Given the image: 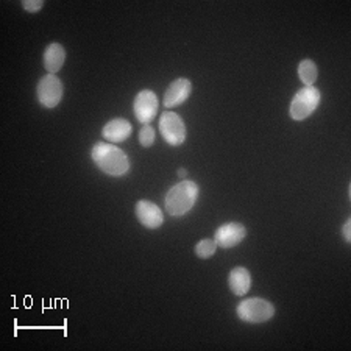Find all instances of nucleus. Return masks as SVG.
Wrapping results in <instances>:
<instances>
[{
  "label": "nucleus",
  "mask_w": 351,
  "mask_h": 351,
  "mask_svg": "<svg viewBox=\"0 0 351 351\" xmlns=\"http://www.w3.org/2000/svg\"><path fill=\"white\" fill-rule=\"evenodd\" d=\"M322 94L315 86H304L298 89L291 101L289 114L293 121H304L319 108Z\"/></svg>",
  "instance_id": "nucleus-4"
},
{
  "label": "nucleus",
  "mask_w": 351,
  "mask_h": 351,
  "mask_svg": "<svg viewBox=\"0 0 351 351\" xmlns=\"http://www.w3.org/2000/svg\"><path fill=\"white\" fill-rule=\"evenodd\" d=\"M343 237H345V242H347V243L351 242V219H348L347 223L343 225Z\"/></svg>",
  "instance_id": "nucleus-18"
},
{
  "label": "nucleus",
  "mask_w": 351,
  "mask_h": 351,
  "mask_svg": "<svg viewBox=\"0 0 351 351\" xmlns=\"http://www.w3.org/2000/svg\"><path fill=\"white\" fill-rule=\"evenodd\" d=\"M200 189L197 183L191 180H184L181 183L172 186L166 195V211L173 217H181L188 214L194 208Z\"/></svg>",
  "instance_id": "nucleus-2"
},
{
  "label": "nucleus",
  "mask_w": 351,
  "mask_h": 351,
  "mask_svg": "<svg viewBox=\"0 0 351 351\" xmlns=\"http://www.w3.org/2000/svg\"><path fill=\"white\" fill-rule=\"evenodd\" d=\"M237 317L245 324L258 325L269 322L271 317L275 315V306L269 300L264 298H247L239 303V306L236 309Z\"/></svg>",
  "instance_id": "nucleus-3"
},
{
  "label": "nucleus",
  "mask_w": 351,
  "mask_h": 351,
  "mask_svg": "<svg viewBox=\"0 0 351 351\" xmlns=\"http://www.w3.org/2000/svg\"><path fill=\"white\" fill-rule=\"evenodd\" d=\"M245 236H247L245 226L237 222H230L219 226L216 233H214V241H216L217 247L230 250V248H234L236 245H239V243L245 239Z\"/></svg>",
  "instance_id": "nucleus-8"
},
{
  "label": "nucleus",
  "mask_w": 351,
  "mask_h": 351,
  "mask_svg": "<svg viewBox=\"0 0 351 351\" xmlns=\"http://www.w3.org/2000/svg\"><path fill=\"white\" fill-rule=\"evenodd\" d=\"M298 77L304 86H314L317 77H319V71H317V64L313 60L300 61Z\"/></svg>",
  "instance_id": "nucleus-14"
},
{
  "label": "nucleus",
  "mask_w": 351,
  "mask_h": 351,
  "mask_svg": "<svg viewBox=\"0 0 351 351\" xmlns=\"http://www.w3.org/2000/svg\"><path fill=\"white\" fill-rule=\"evenodd\" d=\"M63 82H61L56 75L47 73V75L43 77L38 83V101L44 106V108L52 110L55 106H58L61 99H63Z\"/></svg>",
  "instance_id": "nucleus-5"
},
{
  "label": "nucleus",
  "mask_w": 351,
  "mask_h": 351,
  "mask_svg": "<svg viewBox=\"0 0 351 351\" xmlns=\"http://www.w3.org/2000/svg\"><path fill=\"white\" fill-rule=\"evenodd\" d=\"M178 175H180V177H186V175H188V171H186V169H180Z\"/></svg>",
  "instance_id": "nucleus-19"
},
{
  "label": "nucleus",
  "mask_w": 351,
  "mask_h": 351,
  "mask_svg": "<svg viewBox=\"0 0 351 351\" xmlns=\"http://www.w3.org/2000/svg\"><path fill=\"white\" fill-rule=\"evenodd\" d=\"M64 61H66V50L60 43L49 44L47 49L44 50L43 63H44L45 71H47L49 73H52V75H55L56 72L61 71Z\"/></svg>",
  "instance_id": "nucleus-12"
},
{
  "label": "nucleus",
  "mask_w": 351,
  "mask_h": 351,
  "mask_svg": "<svg viewBox=\"0 0 351 351\" xmlns=\"http://www.w3.org/2000/svg\"><path fill=\"white\" fill-rule=\"evenodd\" d=\"M158 106H160V104H158V97L154 90L150 89L141 90V93L134 97V104H133L134 116L141 123H143V125H149L156 116Z\"/></svg>",
  "instance_id": "nucleus-7"
},
{
  "label": "nucleus",
  "mask_w": 351,
  "mask_h": 351,
  "mask_svg": "<svg viewBox=\"0 0 351 351\" xmlns=\"http://www.w3.org/2000/svg\"><path fill=\"white\" fill-rule=\"evenodd\" d=\"M22 7L27 10L28 13H38L39 10L44 7L43 0H22Z\"/></svg>",
  "instance_id": "nucleus-17"
},
{
  "label": "nucleus",
  "mask_w": 351,
  "mask_h": 351,
  "mask_svg": "<svg viewBox=\"0 0 351 351\" xmlns=\"http://www.w3.org/2000/svg\"><path fill=\"white\" fill-rule=\"evenodd\" d=\"M90 156L95 166L110 177H122L130 171L127 154L111 143H97L90 150Z\"/></svg>",
  "instance_id": "nucleus-1"
},
{
  "label": "nucleus",
  "mask_w": 351,
  "mask_h": 351,
  "mask_svg": "<svg viewBox=\"0 0 351 351\" xmlns=\"http://www.w3.org/2000/svg\"><path fill=\"white\" fill-rule=\"evenodd\" d=\"M132 132H133L132 123H130L127 119L117 117L106 123L104 130H101V136H104V139L108 141V143L117 144L128 139L130 136H132Z\"/></svg>",
  "instance_id": "nucleus-11"
},
{
  "label": "nucleus",
  "mask_w": 351,
  "mask_h": 351,
  "mask_svg": "<svg viewBox=\"0 0 351 351\" xmlns=\"http://www.w3.org/2000/svg\"><path fill=\"white\" fill-rule=\"evenodd\" d=\"M192 83L188 78H177L171 84H169L166 93H164V106L166 108H175L184 104L191 95Z\"/></svg>",
  "instance_id": "nucleus-10"
},
{
  "label": "nucleus",
  "mask_w": 351,
  "mask_h": 351,
  "mask_svg": "<svg viewBox=\"0 0 351 351\" xmlns=\"http://www.w3.org/2000/svg\"><path fill=\"white\" fill-rule=\"evenodd\" d=\"M160 132L169 145L178 147L186 141V125L177 112H162L160 117Z\"/></svg>",
  "instance_id": "nucleus-6"
},
{
  "label": "nucleus",
  "mask_w": 351,
  "mask_h": 351,
  "mask_svg": "<svg viewBox=\"0 0 351 351\" xmlns=\"http://www.w3.org/2000/svg\"><path fill=\"white\" fill-rule=\"evenodd\" d=\"M217 252V243L214 239H202L195 245V254L200 259H209Z\"/></svg>",
  "instance_id": "nucleus-15"
},
{
  "label": "nucleus",
  "mask_w": 351,
  "mask_h": 351,
  "mask_svg": "<svg viewBox=\"0 0 351 351\" xmlns=\"http://www.w3.org/2000/svg\"><path fill=\"white\" fill-rule=\"evenodd\" d=\"M155 130H154V127H150V123L149 125H144L143 128H141V132H139V143H141V145L143 147H152L154 145V143H155Z\"/></svg>",
  "instance_id": "nucleus-16"
},
{
  "label": "nucleus",
  "mask_w": 351,
  "mask_h": 351,
  "mask_svg": "<svg viewBox=\"0 0 351 351\" xmlns=\"http://www.w3.org/2000/svg\"><path fill=\"white\" fill-rule=\"evenodd\" d=\"M228 286L237 297H243L252 289V275L245 267H234L228 275Z\"/></svg>",
  "instance_id": "nucleus-13"
},
{
  "label": "nucleus",
  "mask_w": 351,
  "mask_h": 351,
  "mask_svg": "<svg viewBox=\"0 0 351 351\" xmlns=\"http://www.w3.org/2000/svg\"><path fill=\"white\" fill-rule=\"evenodd\" d=\"M136 217L139 223L149 230H156L164 223V214L161 208L149 200H139L136 203Z\"/></svg>",
  "instance_id": "nucleus-9"
}]
</instances>
